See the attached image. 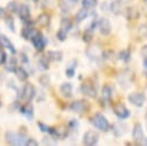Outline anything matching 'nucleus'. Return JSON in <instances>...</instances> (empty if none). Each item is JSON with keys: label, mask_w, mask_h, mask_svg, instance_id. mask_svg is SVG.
<instances>
[{"label": "nucleus", "mask_w": 147, "mask_h": 146, "mask_svg": "<svg viewBox=\"0 0 147 146\" xmlns=\"http://www.w3.org/2000/svg\"><path fill=\"white\" fill-rule=\"evenodd\" d=\"M90 123L98 130L102 131V132H107L110 129V123L107 120V117L102 114V113H95L91 118H90Z\"/></svg>", "instance_id": "obj_1"}, {"label": "nucleus", "mask_w": 147, "mask_h": 146, "mask_svg": "<svg viewBox=\"0 0 147 146\" xmlns=\"http://www.w3.org/2000/svg\"><path fill=\"white\" fill-rule=\"evenodd\" d=\"M72 28V22L71 20H69L68 17H63L60 22V28L56 32V38L60 40V41H64L68 37V33L69 31L71 30Z\"/></svg>", "instance_id": "obj_2"}, {"label": "nucleus", "mask_w": 147, "mask_h": 146, "mask_svg": "<svg viewBox=\"0 0 147 146\" xmlns=\"http://www.w3.org/2000/svg\"><path fill=\"white\" fill-rule=\"evenodd\" d=\"M36 95V89L31 83H26L23 85V87L20 90L18 98L23 102H31V100Z\"/></svg>", "instance_id": "obj_3"}, {"label": "nucleus", "mask_w": 147, "mask_h": 146, "mask_svg": "<svg viewBox=\"0 0 147 146\" xmlns=\"http://www.w3.org/2000/svg\"><path fill=\"white\" fill-rule=\"evenodd\" d=\"M79 90L87 98H92V99L96 98V87H95V84L91 79H86L85 82H83L80 84Z\"/></svg>", "instance_id": "obj_4"}, {"label": "nucleus", "mask_w": 147, "mask_h": 146, "mask_svg": "<svg viewBox=\"0 0 147 146\" xmlns=\"http://www.w3.org/2000/svg\"><path fill=\"white\" fill-rule=\"evenodd\" d=\"M6 141L10 145H24L25 144V140H26V137L20 132H6Z\"/></svg>", "instance_id": "obj_5"}, {"label": "nucleus", "mask_w": 147, "mask_h": 146, "mask_svg": "<svg viewBox=\"0 0 147 146\" xmlns=\"http://www.w3.org/2000/svg\"><path fill=\"white\" fill-rule=\"evenodd\" d=\"M90 108V105L86 100L84 99H79V100H75L69 105V109L76 114H83L86 113Z\"/></svg>", "instance_id": "obj_6"}, {"label": "nucleus", "mask_w": 147, "mask_h": 146, "mask_svg": "<svg viewBox=\"0 0 147 146\" xmlns=\"http://www.w3.org/2000/svg\"><path fill=\"white\" fill-rule=\"evenodd\" d=\"M48 133L51 135V137L54 140H56V139L62 140V139H65L67 138V136L69 133V130L65 126H63V125H60V126H51Z\"/></svg>", "instance_id": "obj_7"}, {"label": "nucleus", "mask_w": 147, "mask_h": 146, "mask_svg": "<svg viewBox=\"0 0 147 146\" xmlns=\"http://www.w3.org/2000/svg\"><path fill=\"white\" fill-rule=\"evenodd\" d=\"M31 43H32L33 47H34L37 51H39V52L44 51V48H45L46 45H47V40H46L45 36H44L40 31H38V30H37V32L34 33V36L31 38Z\"/></svg>", "instance_id": "obj_8"}, {"label": "nucleus", "mask_w": 147, "mask_h": 146, "mask_svg": "<svg viewBox=\"0 0 147 146\" xmlns=\"http://www.w3.org/2000/svg\"><path fill=\"white\" fill-rule=\"evenodd\" d=\"M86 55L94 62H100L103 60V52L99 46H90L86 49Z\"/></svg>", "instance_id": "obj_9"}, {"label": "nucleus", "mask_w": 147, "mask_h": 146, "mask_svg": "<svg viewBox=\"0 0 147 146\" xmlns=\"http://www.w3.org/2000/svg\"><path fill=\"white\" fill-rule=\"evenodd\" d=\"M99 143V133L94 130H88L83 136V144L86 146H94Z\"/></svg>", "instance_id": "obj_10"}, {"label": "nucleus", "mask_w": 147, "mask_h": 146, "mask_svg": "<svg viewBox=\"0 0 147 146\" xmlns=\"http://www.w3.org/2000/svg\"><path fill=\"white\" fill-rule=\"evenodd\" d=\"M113 112L114 114L119 118V120H125L130 116V110L126 108V106L122 102H118L113 106Z\"/></svg>", "instance_id": "obj_11"}, {"label": "nucleus", "mask_w": 147, "mask_h": 146, "mask_svg": "<svg viewBox=\"0 0 147 146\" xmlns=\"http://www.w3.org/2000/svg\"><path fill=\"white\" fill-rule=\"evenodd\" d=\"M17 15H18V17L21 18L22 22L29 24V22H30V17H31V10H30V7H29L26 3H21L20 7H18V10H17Z\"/></svg>", "instance_id": "obj_12"}, {"label": "nucleus", "mask_w": 147, "mask_h": 146, "mask_svg": "<svg viewBox=\"0 0 147 146\" xmlns=\"http://www.w3.org/2000/svg\"><path fill=\"white\" fill-rule=\"evenodd\" d=\"M127 100L130 101V103H132L136 107H141L145 103V94L140 93V92H132L127 95Z\"/></svg>", "instance_id": "obj_13"}, {"label": "nucleus", "mask_w": 147, "mask_h": 146, "mask_svg": "<svg viewBox=\"0 0 147 146\" xmlns=\"http://www.w3.org/2000/svg\"><path fill=\"white\" fill-rule=\"evenodd\" d=\"M113 98V87L109 84H105L101 89V99H100V105L105 106V103H109Z\"/></svg>", "instance_id": "obj_14"}, {"label": "nucleus", "mask_w": 147, "mask_h": 146, "mask_svg": "<svg viewBox=\"0 0 147 146\" xmlns=\"http://www.w3.org/2000/svg\"><path fill=\"white\" fill-rule=\"evenodd\" d=\"M98 28H99V31L102 36H109L111 32V23L107 17H102L99 20Z\"/></svg>", "instance_id": "obj_15"}, {"label": "nucleus", "mask_w": 147, "mask_h": 146, "mask_svg": "<svg viewBox=\"0 0 147 146\" xmlns=\"http://www.w3.org/2000/svg\"><path fill=\"white\" fill-rule=\"evenodd\" d=\"M144 137H145V136H144V130H142L141 124H140V123H136V124L133 125V129H132V139H133L137 144H139Z\"/></svg>", "instance_id": "obj_16"}, {"label": "nucleus", "mask_w": 147, "mask_h": 146, "mask_svg": "<svg viewBox=\"0 0 147 146\" xmlns=\"http://www.w3.org/2000/svg\"><path fill=\"white\" fill-rule=\"evenodd\" d=\"M18 110L26 118H29V120H32L33 118V107H32V105L30 102H24L23 105H20Z\"/></svg>", "instance_id": "obj_17"}, {"label": "nucleus", "mask_w": 147, "mask_h": 146, "mask_svg": "<svg viewBox=\"0 0 147 146\" xmlns=\"http://www.w3.org/2000/svg\"><path fill=\"white\" fill-rule=\"evenodd\" d=\"M0 47H2L3 49H5V48H6V49H9L11 54H15V53H16V49H15L13 43H11L10 39H9L7 36H5V34H0Z\"/></svg>", "instance_id": "obj_18"}, {"label": "nucleus", "mask_w": 147, "mask_h": 146, "mask_svg": "<svg viewBox=\"0 0 147 146\" xmlns=\"http://www.w3.org/2000/svg\"><path fill=\"white\" fill-rule=\"evenodd\" d=\"M78 1L79 0H60L59 6H60V9L63 13H68L72 8H75V6L78 3Z\"/></svg>", "instance_id": "obj_19"}, {"label": "nucleus", "mask_w": 147, "mask_h": 146, "mask_svg": "<svg viewBox=\"0 0 147 146\" xmlns=\"http://www.w3.org/2000/svg\"><path fill=\"white\" fill-rule=\"evenodd\" d=\"M124 15H125L127 21H136V20L139 18L140 13L136 7H126L125 11H124Z\"/></svg>", "instance_id": "obj_20"}, {"label": "nucleus", "mask_w": 147, "mask_h": 146, "mask_svg": "<svg viewBox=\"0 0 147 146\" xmlns=\"http://www.w3.org/2000/svg\"><path fill=\"white\" fill-rule=\"evenodd\" d=\"M110 128H111V130H113V132H114V135L116 137H122L126 132V129H127L126 125L124 123H122V122L115 123V124L110 125Z\"/></svg>", "instance_id": "obj_21"}, {"label": "nucleus", "mask_w": 147, "mask_h": 146, "mask_svg": "<svg viewBox=\"0 0 147 146\" xmlns=\"http://www.w3.org/2000/svg\"><path fill=\"white\" fill-rule=\"evenodd\" d=\"M37 32V30L33 28V26H31V25H25V26H23V29L21 30V36L25 39V40H31V38L34 36V33Z\"/></svg>", "instance_id": "obj_22"}, {"label": "nucleus", "mask_w": 147, "mask_h": 146, "mask_svg": "<svg viewBox=\"0 0 147 146\" xmlns=\"http://www.w3.org/2000/svg\"><path fill=\"white\" fill-rule=\"evenodd\" d=\"M60 92L64 98H67V99L71 98V95H72V85H71V83H69V82L62 83L61 86H60Z\"/></svg>", "instance_id": "obj_23"}, {"label": "nucleus", "mask_w": 147, "mask_h": 146, "mask_svg": "<svg viewBox=\"0 0 147 146\" xmlns=\"http://www.w3.org/2000/svg\"><path fill=\"white\" fill-rule=\"evenodd\" d=\"M109 10L110 13H113L114 15H119L123 10V7H122V1L121 0H114L109 3Z\"/></svg>", "instance_id": "obj_24"}, {"label": "nucleus", "mask_w": 147, "mask_h": 146, "mask_svg": "<svg viewBox=\"0 0 147 146\" xmlns=\"http://www.w3.org/2000/svg\"><path fill=\"white\" fill-rule=\"evenodd\" d=\"M37 24L39 25V26H41V28H45V26H47L48 24H49V22H51V16L48 15V14H46V13H41V14H39V16L37 17Z\"/></svg>", "instance_id": "obj_25"}, {"label": "nucleus", "mask_w": 147, "mask_h": 146, "mask_svg": "<svg viewBox=\"0 0 147 146\" xmlns=\"http://www.w3.org/2000/svg\"><path fill=\"white\" fill-rule=\"evenodd\" d=\"M14 74L16 75V77H17V79L20 82H25L29 78V72L23 67H20V66L16 68V70L14 71Z\"/></svg>", "instance_id": "obj_26"}, {"label": "nucleus", "mask_w": 147, "mask_h": 146, "mask_svg": "<svg viewBox=\"0 0 147 146\" xmlns=\"http://www.w3.org/2000/svg\"><path fill=\"white\" fill-rule=\"evenodd\" d=\"M46 56H47V59H48L49 61H54V62L57 61V62H59V61L62 60L63 53H62L61 51H48L47 54H46Z\"/></svg>", "instance_id": "obj_27"}, {"label": "nucleus", "mask_w": 147, "mask_h": 146, "mask_svg": "<svg viewBox=\"0 0 147 146\" xmlns=\"http://www.w3.org/2000/svg\"><path fill=\"white\" fill-rule=\"evenodd\" d=\"M37 67H38V69L41 70V71H45V70H47V69L49 68V60L47 59L46 55H45V56H40V57L38 59V61H37Z\"/></svg>", "instance_id": "obj_28"}, {"label": "nucleus", "mask_w": 147, "mask_h": 146, "mask_svg": "<svg viewBox=\"0 0 147 146\" xmlns=\"http://www.w3.org/2000/svg\"><path fill=\"white\" fill-rule=\"evenodd\" d=\"M87 17H88V10L82 7V8L76 13V15H75V21H76L77 23H80V22L85 21Z\"/></svg>", "instance_id": "obj_29"}, {"label": "nucleus", "mask_w": 147, "mask_h": 146, "mask_svg": "<svg viewBox=\"0 0 147 146\" xmlns=\"http://www.w3.org/2000/svg\"><path fill=\"white\" fill-rule=\"evenodd\" d=\"M76 67H77V61L76 60H71L68 64V67L65 68V75L71 78L75 76V70H76Z\"/></svg>", "instance_id": "obj_30"}, {"label": "nucleus", "mask_w": 147, "mask_h": 146, "mask_svg": "<svg viewBox=\"0 0 147 146\" xmlns=\"http://www.w3.org/2000/svg\"><path fill=\"white\" fill-rule=\"evenodd\" d=\"M17 67H18L17 60H16L14 56H11V57L8 60V62L6 63V70H7L8 72H14Z\"/></svg>", "instance_id": "obj_31"}, {"label": "nucleus", "mask_w": 147, "mask_h": 146, "mask_svg": "<svg viewBox=\"0 0 147 146\" xmlns=\"http://www.w3.org/2000/svg\"><path fill=\"white\" fill-rule=\"evenodd\" d=\"M118 59L121 61L127 63L130 61V59H131V52H130V49H121L118 52Z\"/></svg>", "instance_id": "obj_32"}, {"label": "nucleus", "mask_w": 147, "mask_h": 146, "mask_svg": "<svg viewBox=\"0 0 147 146\" xmlns=\"http://www.w3.org/2000/svg\"><path fill=\"white\" fill-rule=\"evenodd\" d=\"M98 0H82V7L90 10V9H94L98 6Z\"/></svg>", "instance_id": "obj_33"}, {"label": "nucleus", "mask_w": 147, "mask_h": 146, "mask_svg": "<svg viewBox=\"0 0 147 146\" xmlns=\"http://www.w3.org/2000/svg\"><path fill=\"white\" fill-rule=\"evenodd\" d=\"M18 7H20V3H18L17 1L13 0V1H10V2L7 5L6 9H7V11H8V13H17Z\"/></svg>", "instance_id": "obj_34"}, {"label": "nucleus", "mask_w": 147, "mask_h": 146, "mask_svg": "<svg viewBox=\"0 0 147 146\" xmlns=\"http://www.w3.org/2000/svg\"><path fill=\"white\" fill-rule=\"evenodd\" d=\"M93 31H91V30H88V29H85L84 30V32H83V41H85V43H91L92 41V39H93Z\"/></svg>", "instance_id": "obj_35"}, {"label": "nucleus", "mask_w": 147, "mask_h": 146, "mask_svg": "<svg viewBox=\"0 0 147 146\" xmlns=\"http://www.w3.org/2000/svg\"><path fill=\"white\" fill-rule=\"evenodd\" d=\"M38 80H39V83L42 85V86H45V87H47V86H49V84H51V78H49V76L48 75H41L39 78H38Z\"/></svg>", "instance_id": "obj_36"}, {"label": "nucleus", "mask_w": 147, "mask_h": 146, "mask_svg": "<svg viewBox=\"0 0 147 146\" xmlns=\"http://www.w3.org/2000/svg\"><path fill=\"white\" fill-rule=\"evenodd\" d=\"M5 22H6V25L8 26V29L11 30V31L14 32V31H15V23H14L13 17L9 16V15H7V16L5 17Z\"/></svg>", "instance_id": "obj_37"}, {"label": "nucleus", "mask_w": 147, "mask_h": 146, "mask_svg": "<svg viewBox=\"0 0 147 146\" xmlns=\"http://www.w3.org/2000/svg\"><path fill=\"white\" fill-rule=\"evenodd\" d=\"M138 34L141 38H147V24H141L138 28Z\"/></svg>", "instance_id": "obj_38"}, {"label": "nucleus", "mask_w": 147, "mask_h": 146, "mask_svg": "<svg viewBox=\"0 0 147 146\" xmlns=\"http://www.w3.org/2000/svg\"><path fill=\"white\" fill-rule=\"evenodd\" d=\"M7 61V54L5 52V49L2 47H0V66L5 64Z\"/></svg>", "instance_id": "obj_39"}, {"label": "nucleus", "mask_w": 147, "mask_h": 146, "mask_svg": "<svg viewBox=\"0 0 147 146\" xmlns=\"http://www.w3.org/2000/svg\"><path fill=\"white\" fill-rule=\"evenodd\" d=\"M38 128H39V130H40L41 132L48 133V132H49V128H51V126H48L47 124H45V123H42V122H38Z\"/></svg>", "instance_id": "obj_40"}, {"label": "nucleus", "mask_w": 147, "mask_h": 146, "mask_svg": "<svg viewBox=\"0 0 147 146\" xmlns=\"http://www.w3.org/2000/svg\"><path fill=\"white\" fill-rule=\"evenodd\" d=\"M98 22H99V20L96 18V17H94L93 20H92V22L90 23V25L86 28V29H88V30H91V31H93L94 32V30H95V28L98 26Z\"/></svg>", "instance_id": "obj_41"}, {"label": "nucleus", "mask_w": 147, "mask_h": 146, "mask_svg": "<svg viewBox=\"0 0 147 146\" xmlns=\"http://www.w3.org/2000/svg\"><path fill=\"white\" fill-rule=\"evenodd\" d=\"M24 145H26V146H38V141L32 139V138H26Z\"/></svg>", "instance_id": "obj_42"}, {"label": "nucleus", "mask_w": 147, "mask_h": 146, "mask_svg": "<svg viewBox=\"0 0 147 146\" xmlns=\"http://www.w3.org/2000/svg\"><path fill=\"white\" fill-rule=\"evenodd\" d=\"M68 126H69V129H71V130L76 129V128L78 126V122H77V120H70L69 123H68Z\"/></svg>", "instance_id": "obj_43"}, {"label": "nucleus", "mask_w": 147, "mask_h": 146, "mask_svg": "<svg viewBox=\"0 0 147 146\" xmlns=\"http://www.w3.org/2000/svg\"><path fill=\"white\" fill-rule=\"evenodd\" d=\"M20 59L22 60L23 63H28V62H29V59L26 57V55H25L24 53H20Z\"/></svg>", "instance_id": "obj_44"}, {"label": "nucleus", "mask_w": 147, "mask_h": 146, "mask_svg": "<svg viewBox=\"0 0 147 146\" xmlns=\"http://www.w3.org/2000/svg\"><path fill=\"white\" fill-rule=\"evenodd\" d=\"M7 16V14H6V10L2 8V7H0V18H5Z\"/></svg>", "instance_id": "obj_45"}, {"label": "nucleus", "mask_w": 147, "mask_h": 146, "mask_svg": "<svg viewBox=\"0 0 147 146\" xmlns=\"http://www.w3.org/2000/svg\"><path fill=\"white\" fill-rule=\"evenodd\" d=\"M144 67L147 69V55L144 56Z\"/></svg>", "instance_id": "obj_46"}, {"label": "nucleus", "mask_w": 147, "mask_h": 146, "mask_svg": "<svg viewBox=\"0 0 147 146\" xmlns=\"http://www.w3.org/2000/svg\"><path fill=\"white\" fill-rule=\"evenodd\" d=\"M142 1H144V2H145V3L147 5V0H142Z\"/></svg>", "instance_id": "obj_47"}, {"label": "nucleus", "mask_w": 147, "mask_h": 146, "mask_svg": "<svg viewBox=\"0 0 147 146\" xmlns=\"http://www.w3.org/2000/svg\"><path fill=\"white\" fill-rule=\"evenodd\" d=\"M32 1H34V2H38V1H39V0H32Z\"/></svg>", "instance_id": "obj_48"}, {"label": "nucleus", "mask_w": 147, "mask_h": 146, "mask_svg": "<svg viewBox=\"0 0 147 146\" xmlns=\"http://www.w3.org/2000/svg\"><path fill=\"white\" fill-rule=\"evenodd\" d=\"M0 107H1V99H0Z\"/></svg>", "instance_id": "obj_49"}, {"label": "nucleus", "mask_w": 147, "mask_h": 146, "mask_svg": "<svg viewBox=\"0 0 147 146\" xmlns=\"http://www.w3.org/2000/svg\"><path fill=\"white\" fill-rule=\"evenodd\" d=\"M124 1H131V0H124Z\"/></svg>", "instance_id": "obj_50"}, {"label": "nucleus", "mask_w": 147, "mask_h": 146, "mask_svg": "<svg viewBox=\"0 0 147 146\" xmlns=\"http://www.w3.org/2000/svg\"><path fill=\"white\" fill-rule=\"evenodd\" d=\"M146 120H147V116H146Z\"/></svg>", "instance_id": "obj_51"}]
</instances>
